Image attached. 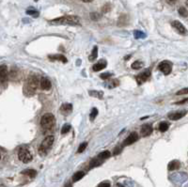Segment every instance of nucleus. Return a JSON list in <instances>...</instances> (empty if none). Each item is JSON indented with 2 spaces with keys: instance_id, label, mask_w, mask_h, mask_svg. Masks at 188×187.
<instances>
[{
  "instance_id": "obj_15",
  "label": "nucleus",
  "mask_w": 188,
  "mask_h": 187,
  "mask_svg": "<svg viewBox=\"0 0 188 187\" xmlns=\"http://www.w3.org/2000/svg\"><path fill=\"white\" fill-rule=\"evenodd\" d=\"M185 115H186V112L185 111H183V112H177V113L170 114V115L168 116V118L170 119L171 120H178L183 118Z\"/></svg>"
},
{
  "instance_id": "obj_35",
  "label": "nucleus",
  "mask_w": 188,
  "mask_h": 187,
  "mask_svg": "<svg viewBox=\"0 0 188 187\" xmlns=\"http://www.w3.org/2000/svg\"><path fill=\"white\" fill-rule=\"evenodd\" d=\"M111 75H112V74H111V73H109V72H106V73H102V74H101V78H102V79H107V78H109Z\"/></svg>"
},
{
  "instance_id": "obj_41",
  "label": "nucleus",
  "mask_w": 188,
  "mask_h": 187,
  "mask_svg": "<svg viewBox=\"0 0 188 187\" xmlns=\"http://www.w3.org/2000/svg\"><path fill=\"white\" fill-rule=\"evenodd\" d=\"M170 1H174V0H170Z\"/></svg>"
},
{
  "instance_id": "obj_33",
  "label": "nucleus",
  "mask_w": 188,
  "mask_h": 187,
  "mask_svg": "<svg viewBox=\"0 0 188 187\" xmlns=\"http://www.w3.org/2000/svg\"><path fill=\"white\" fill-rule=\"evenodd\" d=\"M187 92H188V89H187V87H184L183 89H182V90L178 91V92L176 93V95H181V94H187Z\"/></svg>"
},
{
  "instance_id": "obj_25",
  "label": "nucleus",
  "mask_w": 188,
  "mask_h": 187,
  "mask_svg": "<svg viewBox=\"0 0 188 187\" xmlns=\"http://www.w3.org/2000/svg\"><path fill=\"white\" fill-rule=\"evenodd\" d=\"M143 67V62L142 61H135L133 64H132V69H134V70H139Z\"/></svg>"
},
{
  "instance_id": "obj_21",
  "label": "nucleus",
  "mask_w": 188,
  "mask_h": 187,
  "mask_svg": "<svg viewBox=\"0 0 188 187\" xmlns=\"http://www.w3.org/2000/svg\"><path fill=\"white\" fill-rule=\"evenodd\" d=\"M102 164V160L99 159L98 157L97 158H94L93 160H91L90 162V165H89V167L92 168V167H95V166H98Z\"/></svg>"
},
{
  "instance_id": "obj_13",
  "label": "nucleus",
  "mask_w": 188,
  "mask_h": 187,
  "mask_svg": "<svg viewBox=\"0 0 188 187\" xmlns=\"http://www.w3.org/2000/svg\"><path fill=\"white\" fill-rule=\"evenodd\" d=\"M41 87L43 90H49L52 87V84L48 78H42L41 80Z\"/></svg>"
},
{
  "instance_id": "obj_14",
  "label": "nucleus",
  "mask_w": 188,
  "mask_h": 187,
  "mask_svg": "<svg viewBox=\"0 0 188 187\" xmlns=\"http://www.w3.org/2000/svg\"><path fill=\"white\" fill-rule=\"evenodd\" d=\"M106 64H107V63H106L105 60H101V61H99L98 63L94 64L93 67H92V69H93L94 71H102L103 69H104V68L106 67Z\"/></svg>"
},
{
  "instance_id": "obj_7",
  "label": "nucleus",
  "mask_w": 188,
  "mask_h": 187,
  "mask_svg": "<svg viewBox=\"0 0 188 187\" xmlns=\"http://www.w3.org/2000/svg\"><path fill=\"white\" fill-rule=\"evenodd\" d=\"M150 76V71L149 70H146L145 71L141 72L140 74L137 76V81L138 83V85H141L143 82H145L149 77Z\"/></svg>"
},
{
  "instance_id": "obj_24",
  "label": "nucleus",
  "mask_w": 188,
  "mask_h": 187,
  "mask_svg": "<svg viewBox=\"0 0 188 187\" xmlns=\"http://www.w3.org/2000/svg\"><path fill=\"white\" fill-rule=\"evenodd\" d=\"M110 152H108V151H105V152H101L99 155H98V158L99 159H101L102 161L103 160H105V159H107V158H109L110 157Z\"/></svg>"
},
{
  "instance_id": "obj_11",
  "label": "nucleus",
  "mask_w": 188,
  "mask_h": 187,
  "mask_svg": "<svg viewBox=\"0 0 188 187\" xmlns=\"http://www.w3.org/2000/svg\"><path fill=\"white\" fill-rule=\"evenodd\" d=\"M153 133V127L149 124H144L141 127V135L142 136H149Z\"/></svg>"
},
{
  "instance_id": "obj_19",
  "label": "nucleus",
  "mask_w": 188,
  "mask_h": 187,
  "mask_svg": "<svg viewBox=\"0 0 188 187\" xmlns=\"http://www.w3.org/2000/svg\"><path fill=\"white\" fill-rule=\"evenodd\" d=\"M97 57H98V48H97V46H95L93 48V51H92V53H91V55H89V60L90 61H93V60H95L96 59H97Z\"/></svg>"
},
{
  "instance_id": "obj_6",
  "label": "nucleus",
  "mask_w": 188,
  "mask_h": 187,
  "mask_svg": "<svg viewBox=\"0 0 188 187\" xmlns=\"http://www.w3.org/2000/svg\"><path fill=\"white\" fill-rule=\"evenodd\" d=\"M158 69H159L164 74L167 75V74H169V73L171 72V71H172V64H171V62L165 60V61H162V62L159 64Z\"/></svg>"
},
{
  "instance_id": "obj_5",
  "label": "nucleus",
  "mask_w": 188,
  "mask_h": 187,
  "mask_svg": "<svg viewBox=\"0 0 188 187\" xmlns=\"http://www.w3.org/2000/svg\"><path fill=\"white\" fill-rule=\"evenodd\" d=\"M18 157H19V160L22 161L23 163H29L33 159L31 153L27 151V148H21L20 152H19V153H18Z\"/></svg>"
},
{
  "instance_id": "obj_31",
  "label": "nucleus",
  "mask_w": 188,
  "mask_h": 187,
  "mask_svg": "<svg viewBox=\"0 0 188 187\" xmlns=\"http://www.w3.org/2000/svg\"><path fill=\"white\" fill-rule=\"evenodd\" d=\"M179 13H180L182 16L186 17V16H187V10H186L185 8H180V10H179Z\"/></svg>"
},
{
  "instance_id": "obj_40",
  "label": "nucleus",
  "mask_w": 188,
  "mask_h": 187,
  "mask_svg": "<svg viewBox=\"0 0 188 187\" xmlns=\"http://www.w3.org/2000/svg\"><path fill=\"white\" fill-rule=\"evenodd\" d=\"M65 187H72V184H71V183H67V184L65 185Z\"/></svg>"
},
{
  "instance_id": "obj_12",
  "label": "nucleus",
  "mask_w": 188,
  "mask_h": 187,
  "mask_svg": "<svg viewBox=\"0 0 188 187\" xmlns=\"http://www.w3.org/2000/svg\"><path fill=\"white\" fill-rule=\"evenodd\" d=\"M8 78V68L6 65L0 66V82H4Z\"/></svg>"
},
{
  "instance_id": "obj_39",
  "label": "nucleus",
  "mask_w": 188,
  "mask_h": 187,
  "mask_svg": "<svg viewBox=\"0 0 188 187\" xmlns=\"http://www.w3.org/2000/svg\"><path fill=\"white\" fill-rule=\"evenodd\" d=\"M82 1H84V2H86V3H89V2L93 1V0H82Z\"/></svg>"
},
{
  "instance_id": "obj_17",
  "label": "nucleus",
  "mask_w": 188,
  "mask_h": 187,
  "mask_svg": "<svg viewBox=\"0 0 188 187\" xmlns=\"http://www.w3.org/2000/svg\"><path fill=\"white\" fill-rule=\"evenodd\" d=\"M180 167V163L178 161H171L170 163L168 164V170H176Z\"/></svg>"
},
{
  "instance_id": "obj_20",
  "label": "nucleus",
  "mask_w": 188,
  "mask_h": 187,
  "mask_svg": "<svg viewBox=\"0 0 188 187\" xmlns=\"http://www.w3.org/2000/svg\"><path fill=\"white\" fill-rule=\"evenodd\" d=\"M89 94L90 96H93V97H96V98H99V99H103V95H104V92L102 91H96V90H92V91H89Z\"/></svg>"
},
{
  "instance_id": "obj_4",
  "label": "nucleus",
  "mask_w": 188,
  "mask_h": 187,
  "mask_svg": "<svg viewBox=\"0 0 188 187\" xmlns=\"http://www.w3.org/2000/svg\"><path fill=\"white\" fill-rule=\"evenodd\" d=\"M55 122V117L51 113L44 114L41 120V125L44 130H51L54 127Z\"/></svg>"
},
{
  "instance_id": "obj_2",
  "label": "nucleus",
  "mask_w": 188,
  "mask_h": 187,
  "mask_svg": "<svg viewBox=\"0 0 188 187\" xmlns=\"http://www.w3.org/2000/svg\"><path fill=\"white\" fill-rule=\"evenodd\" d=\"M38 86H39V78L36 75H30L26 81V84L24 87V92L27 95H32L36 91Z\"/></svg>"
},
{
  "instance_id": "obj_27",
  "label": "nucleus",
  "mask_w": 188,
  "mask_h": 187,
  "mask_svg": "<svg viewBox=\"0 0 188 187\" xmlns=\"http://www.w3.org/2000/svg\"><path fill=\"white\" fill-rule=\"evenodd\" d=\"M98 115V110H97V108H92V110H91V113H90V116H89V118H90V120H94V119L96 118V116Z\"/></svg>"
},
{
  "instance_id": "obj_34",
  "label": "nucleus",
  "mask_w": 188,
  "mask_h": 187,
  "mask_svg": "<svg viewBox=\"0 0 188 187\" xmlns=\"http://www.w3.org/2000/svg\"><path fill=\"white\" fill-rule=\"evenodd\" d=\"M90 17L92 18L93 20H95V21H96V20H98L99 18H100V15H99L98 13L93 12V13H91V14H90Z\"/></svg>"
},
{
  "instance_id": "obj_1",
  "label": "nucleus",
  "mask_w": 188,
  "mask_h": 187,
  "mask_svg": "<svg viewBox=\"0 0 188 187\" xmlns=\"http://www.w3.org/2000/svg\"><path fill=\"white\" fill-rule=\"evenodd\" d=\"M80 23V19L77 16L69 15L56 18L55 20L50 21L51 25H66V26H77Z\"/></svg>"
},
{
  "instance_id": "obj_42",
  "label": "nucleus",
  "mask_w": 188,
  "mask_h": 187,
  "mask_svg": "<svg viewBox=\"0 0 188 187\" xmlns=\"http://www.w3.org/2000/svg\"><path fill=\"white\" fill-rule=\"evenodd\" d=\"M0 158H1V156H0Z\"/></svg>"
},
{
  "instance_id": "obj_28",
  "label": "nucleus",
  "mask_w": 188,
  "mask_h": 187,
  "mask_svg": "<svg viewBox=\"0 0 188 187\" xmlns=\"http://www.w3.org/2000/svg\"><path fill=\"white\" fill-rule=\"evenodd\" d=\"M70 130H71V125L68 124V123H66V124L63 125V127H62V129H61V134L65 135V134L69 133Z\"/></svg>"
},
{
  "instance_id": "obj_36",
  "label": "nucleus",
  "mask_w": 188,
  "mask_h": 187,
  "mask_svg": "<svg viewBox=\"0 0 188 187\" xmlns=\"http://www.w3.org/2000/svg\"><path fill=\"white\" fill-rule=\"evenodd\" d=\"M98 187H110V183L108 181H104V182H101Z\"/></svg>"
},
{
  "instance_id": "obj_10",
  "label": "nucleus",
  "mask_w": 188,
  "mask_h": 187,
  "mask_svg": "<svg viewBox=\"0 0 188 187\" xmlns=\"http://www.w3.org/2000/svg\"><path fill=\"white\" fill-rule=\"evenodd\" d=\"M72 111V105L71 104H63L61 106H60V113L67 116V115H70Z\"/></svg>"
},
{
  "instance_id": "obj_38",
  "label": "nucleus",
  "mask_w": 188,
  "mask_h": 187,
  "mask_svg": "<svg viewBox=\"0 0 188 187\" xmlns=\"http://www.w3.org/2000/svg\"><path fill=\"white\" fill-rule=\"evenodd\" d=\"M186 102H187V99H184L183 101L178 102V103H177V104H184V103H186Z\"/></svg>"
},
{
  "instance_id": "obj_29",
  "label": "nucleus",
  "mask_w": 188,
  "mask_h": 187,
  "mask_svg": "<svg viewBox=\"0 0 188 187\" xmlns=\"http://www.w3.org/2000/svg\"><path fill=\"white\" fill-rule=\"evenodd\" d=\"M27 13L28 14V15H31V16H33V17H38L39 16V12H38L37 10H35L34 9H29V10H27Z\"/></svg>"
},
{
  "instance_id": "obj_37",
  "label": "nucleus",
  "mask_w": 188,
  "mask_h": 187,
  "mask_svg": "<svg viewBox=\"0 0 188 187\" xmlns=\"http://www.w3.org/2000/svg\"><path fill=\"white\" fill-rule=\"evenodd\" d=\"M110 9H111L110 5H109V4H107V5H105V6L104 7V9H103V11H104V12H108V11L110 10Z\"/></svg>"
},
{
  "instance_id": "obj_16",
  "label": "nucleus",
  "mask_w": 188,
  "mask_h": 187,
  "mask_svg": "<svg viewBox=\"0 0 188 187\" xmlns=\"http://www.w3.org/2000/svg\"><path fill=\"white\" fill-rule=\"evenodd\" d=\"M49 59L51 60H59L62 61L64 63L67 62V59L62 55H49Z\"/></svg>"
},
{
  "instance_id": "obj_32",
  "label": "nucleus",
  "mask_w": 188,
  "mask_h": 187,
  "mask_svg": "<svg viewBox=\"0 0 188 187\" xmlns=\"http://www.w3.org/2000/svg\"><path fill=\"white\" fill-rule=\"evenodd\" d=\"M121 151H122V147H121V146H118V147H116L115 148V149H114V155H118V154H120L121 152Z\"/></svg>"
},
{
  "instance_id": "obj_18",
  "label": "nucleus",
  "mask_w": 188,
  "mask_h": 187,
  "mask_svg": "<svg viewBox=\"0 0 188 187\" xmlns=\"http://www.w3.org/2000/svg\"><path fill=\"white\" fill-rule=\"evenodd\" d=\"M84 176H85V172H84V171H78V172H76V173H75V174L72 176V181H80Z\"/></svg>"
},
{
  "instance_id": "obj_23",
  "label": "nucleus",
  "mask_w": 188,
  "mask_h": 187,
  "mask_svg": "<svg viewBox=\"0 0 188 187\" xmlns=\"http://www.w3.org/2000/svg\"><path fill=\"white\" fill-rule=\"evenodd\" d=\"M168 127H169V124L167 122H165V121H163V122H161L159 124V130L161 131L162 133L166 132V131L168 130Z\"/></svg>"
},
{
  "instance_id": "obj_9",
  "label": "nucleus",
  "mask_w": 188,
  "mask_h": 187,
  "mask_svg": "<svg viewBox=\"0 0 188 187\" xmlns=\"http://www.w3.org/2000/svg\"><path fill=\"white\" fill-rule=\"evenodd\" d=\"M171 26H172V27H174V28L177 30V32H178L179 34L183 35V34L186 33V29H185L184 26H183L182 23H180L179 21H173V22L171 23Z\"/></svg>"
},
{
  "instance_id": "obj_26",
  "label": "nucleus",
  "mask_w": 188,
  "mask_h": 187,
  "mask_svg": "<svg viewBox=\"0 0 188 187\" xmlns=\"http://www.w3.org/2000/svg\"><path fill=\"white\" fill-rule=\"evenodd\" d=\"M134 35H135V38L136 39H144V38H146V34L141 32V31H138V30L135 31Z\"/></svg>"
},
{
  "instance_id": "obj_22",
  "label": "nucleus",
  "mask_w": 188,
  "mask_h": 187,
  "mask_svg": "<svg viewBox=\"0 0 188 187\" xmlns=\"http://www.w3.org/2000/svg\"><path fill=\"white\" fill-rule=\"evenodd\" d=\"M22 174L27 175V176L30 177V178H34V177H36V175H37V171L34 170V169H27V170H24V171L22 172Z\"/></svg>"
},
{
  "instance_id": "obj_30",
  "label": "nucleus",
  "mask_w": 188,
  "mask_h": 187,
  "mask_svg": "<svg viewBox=\"0 0 188 187\" xmlns=\"http://www.w3.org/2000/svg\"><path fill=\"white\" fill-rule=\"evenodd\" d=\"M87 146H88V143L87 142H85V143H82L80 146H79V148H78V149H77V152L78 153H81V152H83L85 149H86V148H87Z\"/></svg>"
},
{
  "instance_id": "obj_8",
  "label": "nucleus",
  "mask_w": 188,
  "mask_h": 187,
  "mask_svg": "<svg viewBox=\"0 0 188 187\" xmlns=\"http://www.w3.org/2000/svg\"><path fill=\"white\" fill-rule=\"evenodd\" d=\"M137 139H138V135H137V133L133 132L132 134L129 135V136L126 137V139H125L124 142H123V145H124V146L132 145V144H134Z\"/></svg>"
},
{
  "instance_id": "obj_3",
  "label": "nucleus",
  "mask_w": 188,
  "mask_h": 187,
  "mask_svg": "<svg viewBox=\"0 0 188 187\" xmlns=\"http://www.w3.org/2000/svg\"><path fill=\"white\" fill-rule=\"evenodd\" d=\"M54 140H55V138H54L53 136H46L43 139V141L42 142V144H41L40 148H39V153L42 156H45L48 153V152L50 151V148H51V147H52V145L54 143Z\"/></svg>"
}]
</instances>
